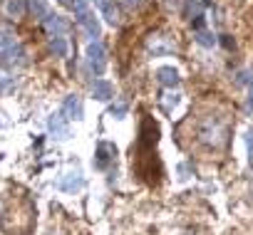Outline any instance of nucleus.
Segmentation results:
<instances>
[{
	"instance_id": "obj_19",
	"label": "nucleus",
	"mask_w": 253,
	"mask_h": 235,
	"mask_svg": "<svg viewBox=\"0 0 253 235\" xmlns=\"http://www.w3.org/2000/svg\"><path fill=\"white\" fill-rule=\"evenodd\" d=\"M8 84H10V82H8V79H5L3 74H0V94H3V92H5V87H8Z\"/></svg>"
},
{
	"instance_id": "obj_17",
	"label": "nucleus",
	"mask_w": 253,
	"mask_h": 235,
	"mask_svg": "<svg viewBox=\"0 0 253 235\" xmlns=\"http://www.w3.org/2000/svg\"><path fill=\"white\" fill-rule=\"evenodd\" d=\"M246 144H248V161H251V166H253V129L246 132Z\"/></svg>"
},
{
	"instance_id": "obj_13",
	"label": "nucleus",
	"mask_w": 253,
	"mask_h": 235,
	"mask_svg": "<svg viewBox=\"0 0 253 235\" xmlns=\"http://www.w3.org/2000/svg\"><path fill=\"white\" fill-rule=\"evenodd\" d=\"M5 10H8L10 18H20V15L25 13V0H8Z\"/></svg>"
},
{
	"instance_id": "obj_9",
	"label": "nucleus",
	"mask_w": 253,
	"mask_h": 235,
	"mask_svg": "<svg viewBox=\"0 0 253 235\" xmlns=\"http://www.w3.org/2000/svg\"><path fill=\"white\" fill-rule=\"evenodd\" d=\"M92 97H94L97 101H107V99H112V97H114V87H112V82H107V79H97V82L92 84Z\"/></svg>"
},
{
	"instance_id": "obj_5",
	"label": "nucleus",
	"mask_w": 253,
	"mask_h": 235,
	"mask_svg": "<svg viewBox=\"0 0 253 235\" xmlns=\"http://www.w3.org/2000/svg\"><path fill=\"white\" fill-rule=\"evenodd\" d=\"M75 15H77V23L87 30V35H89V37H99V30H102V28H99L97 15H94L89 8H87V10H80V13H75Z\"/></svg>"
},
{
	"instance_id": "obj_12",
	"label": "nucleus",
	"mask_w": 253,
	"mask_h": 235,
	"mask_svg": "<svg viewBox=\"0 0 253 235\" xmlns=\"http://www.w3.org/2000/svg\"><path fill=\"white\" fill-rule=\"evenodd\" d=\"M28 8L35 18H42V20L47 18V3L45 0H28Z\"/></svg>"
},
{
	"instance_id": "obj_11",
	"label": "nucleus",
	"mask_w": 253,
	"mask_h": 235,
	"mask_svg": "<svg viewBox=\"0 0 253 235\" xmlns=\"http://www.w3.org/2000/svg\"><path fill=\"white\" fill-rule=\"evenodd\" d=\"M50 52H52L55 57H67V55H70L67 40H65V37H52V40H50Z\"/></svg>"
},
{
	"instance_id": "obj_20",
	"label": "nucleus",
	"mask_w": 253,
	"mask_h": 235,
	"mask_svg": "<svg viewBox=\"0 0 253 235\" xmlns=\"http://www.w3.org/2000/svg\"><path fill=\"white\" fill-rule=\"evenodd\" d=\"M137 3H139V0H124V5H126V8H134Z\"/></svg>"
},
{
	"instance_id": "obj_7",
	"label": "nucleus",
	"mask_w": 253,
	"mask_h": 235,
	"mask_svg": "<svg viewBox=\"0 0 253 235\" xmlns=\"http://www.w3.org/2000/svg\"><path fill=\"white\" fill-rule=\"evenodd\" d=\"M45 28H47V33H50L52 37H62V35L67 33V20H65L62 15H50V13H47Z\"/></svg>"
},
{
	"instance_id": "obj_6",
	"label": "nucleus",
	"mask_w": 253,
	"mask_h": 235,
	"mask_svg": "<svg viewBox=\"0 0 253 235\" xmlns=\"http://www.w3.org/2000/svg\"><path fill=\"white\" fill-rule=\"evenodd\" d=\"M60 191H65V193H75V191H80L82 186H84V176H82V171H70V173H65L62 178H60Z\"/></svg>"
},
{
	"instance_id": "obj_2",
	"label": "nucleus",
	"mask_w": 253,
	"mask_h": 235,
	"mask_svg": "<svg viewBox=\"0 0 253 235\" xmlns=\"http://www.w3.org/2000/svg\"><path fill=\"white\" fill-rule=\"evenodd\" d=\"M25 47L23 45H10V47H5V50H0V65L3 67H20V65H25Z\"/></svg>"
},
{
	"instance_id": "obj_8",
	"label": "nucleus",
	"mask_w": 253,
	"mask_h": 235,
	"mask_svg": "<svg viewBox=\"0 0 253 235\" xmlns=\"http://www.w3.org/2000/svg\"><path fill=\"white\" fill-rule=\"evenodd\" d=\"M157 82L164 84V87H169V89H174V87H179L181 77H179V72L174 67H159L157 69Z\"/></svg>"
},
{
	"instance_id": "obj_4",
	"label": "nucleus",
	"mask_w": 253,
	"mask_h": 235,
	"mask_svg": "<svg viewBox=\"0 0 253 235\" xmlns=\"http://www.w3.org/2000/svg\"><path fill=\"white\" fill-rule=\"evenodd\" d=\"M82 114H84V109H82V99L77 97V94H67L65 97V101H62V116L65 119H82Z\"/></svg>"
},
{
	"instance_id": "obj_10",
	"label": "nucleus",
	"mask_w": 253,
	"mask_h": 235,
	"mask_svg": "<svg viewBox=\"0 0 253 235\" xmlns=\"http://www.w3.org/2000/svg\"><path fill=\"white\" fill-rule=\"evenodd\" d=\"M47 127H50V132H52L57 139H67V136H70V127L65 124V116H62V114H52Z\"/></svg>"
},
{
	"instance_id": "obj_3",
	"label": "nucleus",
	"mask_w": 253,
	"mask_h": 235,
	"mask_svg": "<svg viewBox=\"0 0 253 235\" xmlns=\"http://www.w3.org/2000/svg\"><path fill=\"white\" fill-rule=\"evenodd\" d=\"M114 156H117V149H114V144H109V141H99L97 144V154H94V168H107L112 161H114Z\"/></svg>"
},
{
	"instance_id": "obj_16",
	"label": "nucleus",
	"mask_w": 253,
	"mask_h": 235,
	"mask_svg": "<svg viewBox=\"0 0 253 235\" xmlns=\"http://www.w3.org/2000/svg\"><path fill=\"white\" fill-rule=\"evenodd\" d=\"M126 111H129V106H126L124 101H117V104H112V106H109V114H112V116H117V119L126 116Z\"/></svg>"
},
{
	"instance_id": "obj_1",
	"label": "nucleus",
	"mask_w": 253,
	"mask_h": 235,
	"mask_svg": "<svg viewBox=\"0 0 253 235\" xmlns=\"http://www.w3.org/2000/svg\"><path fill=\"white\" fill-rule=\"evenodd\" d=\"M84 55H87L89 69H92L94 74H102L104 67H107V50H104V45H102V42H89Z\"/></svg>"
},
{
	"instance_id": "obj_21",
	"label": "nucleus",
	"mask_w": 253,
	"mask_h": 235,
	"mask_svg": "<svg viewBox=\"0 0 253 235\" xmlns=\"http://www.w3.org/2000/svg\"><path fill=\"white\" fill-rule=\"evenodd\" d=\"M248 106H253V84H251V101H248Z\"/></svg>"
},
{
	"instance_id": "obj_14",
	"label": "nucleus",
	"mask_w": 253,
	"mask_h": 235,
	"mask_svg": "<svg viewBox=\"0 0 253 235\" xmlns=\"http://www.w3.org/2000/svg\"><path fill=\"white\" fill-rule=\"evenodd\" d=\"M194 40H196L201 47H213V45H216V37H213L211 33H206V30H199V33L194 35Z\"/></svg>"
},
{
	"instance_id": "obj_15",
	"label": "nucleus",
	"mask_w": 253,
	"mask_h": 235,
	"mask_svg": "<svg viewBox=\"0 0 253 235\" xmlns=\"http://www.w3.org/2000/svg\"><path fill=\"white\" fill-rule=\"evenodd\" d=\"M10 45H15V33L10 28H3V30H0V50H5Z\"/></svg>"
},
{
	"instance_id": "obj_18",
	"label": "nucleus",
	"mask_w": 253,
	"mask_h": 235,
	"mask_svg": "<svg viewBox=\"0 0 253 235\" xmlns=\"http://www.w3.org/2000/svg\"><path fill=\"white\" fill-rule=\"evenodd\" d=\"M181 101V94H176V92H171V94H167V106L171 109V106H176Z\"/></svg>"
}]
</instances>
